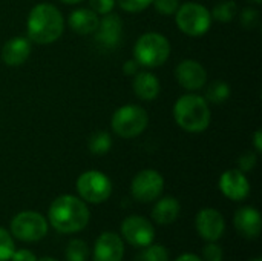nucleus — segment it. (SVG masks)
<instances>
[{
  "instance_id": "2",
  "label": "nucleus",
  "mask_w": 262,
  "mask_h": 261,
  "mask_svg": "<svg viewBox=\"0 0 262 261\" xmlns=\"http://www.w3.org/2000/svg\"><path fill=\"white\" fill-rule=\"evenodd\" d=\"M64 29V18L58 8L51 3L35 5L26 22L28 38L38 45H49L58 40Z\"/></svg>"
},
{
  "instance_id": "40",
  "label": "nucleus",
  "mask_w": 262,
  "mask_h": 261,
  "mask_svg": "<svg viewBox=\"0 0 262 261\" xmlns=\"http://www.w3.org/2000/svg\"><path fill=\"white\" fill-rule=\"evenodd\" d=\"M250 261H262L261 258H253V260H250Z\"/></svg>"
},
{
  "instance_id": "37",
  "label": "nucleus",
  "mask_w": 262,
  "mask_h": 261,
  "mask_svg": "<svg viewBox=\"0 0 262 261\" xmlns=\"http://www.w3.org/2000/svg\"><path fill=\"white\" fill-rule=\"evenodd\" d=\"M63 3H68V5H75V3H80L83 0H61Z\"/></svg>"
},
{
  "instance_id": "1",
  "label": "nucleus",
  "mask_w": 262,
  "mask_h": 261,
  "mask_svg": "<svg viewBox=\"0 0 262 261\" xmlns=\"http://www.w3.org/2000/svg\"><path fill=\"white\" fill-rule=\"evenodd\" d=\"M48 218L60 234H75L88 226L91 214L86 203L78 197L60 195L51 203Z\"/></svg>"
},
{
  "instance_id": "30",
  "label": "nucleus",
  "mask_w": 262,
  "mask_h": 261,
  "mask_svg": "<svg viewBox=\"0 0 262 261\" xmlns=\"http://www.w3.org/2000/svg\"><path fill=\"white\" fill-rule=\"evenodd\" d=\"M203 257L206 261H223L224 260V254L220 245H216L215 242H209L204 249H203Z\"/></svg>"
},
{
  "instance_id": "15",
  "label": "nucleus",
  "mask_w": 262,
  "mask_h": 261,
  "mask_svg": "<svg viewBox=\"0 0 262 261\" xmlns=\"http://www.w3.org/2000/svg\"><path fill=\"white\" fill-rule=\"evenodd\" d=\"M124 243L115 232H103L94 246V261H121Z\"/></svg>"
},
{
  "instance_id": "13",
  "label": "nucleus",
  "mask_w": 262,
  "mask_h": 261,
  "mask_svg": "<svg viewBox=\"0 0 262 261\" xmlns=\"http://www.w3.org/2000/svg\"><path fill=\"white\" fill-rule=\"evenodd\" d=\"M123 37V22L117 14H104L95 29V40L106 49L117 48Z\"/></svg>"
},
{
  "instance_id": "5",
  "label": "nucleus",
  "mask_w": 262,
  "mask_h": 261,
  "mask_svg": "<svg viewBox=\"0 0 262 261\" xmlns=\"http://www.w3.org/2000/svg\"><path fill=\"white\" fill-rule=\"evenodd\" d=\"M149 123V115L138 105H124L118 108L111 120L112 131L121 138H134L140 135Z\"/></svg>"
},
{
  "instance_id": "33",
  "label": "nucleus",
  "mask_w": 262,
  "mask_h": 261,
  "mask_svg": "<svg viewBox=\"0 0 262 261\" xmlns=\"http://www.w3.org/2000/svg\"><path fill=\"white\" fill-rule=\"evenodd\" d=\"M11 261H37L34 252L28 251V249H18V251H14Z\"/></svg>"
},
{
  "instance_id": "35",
  "label": "nucleus",
  "mask_w": 262,
  "mask_h": 261,
  "mask_svg": "<svg viewBox=\"0 0 262 261\" xmlns=\"http://www.w3.org/2000/svg\"><path fill=\"white\" fill-rule=\"evenodd\" d=\"M253 145H255V149L258 151V152H261L262 151V131H256L255 132V135H253Z\"/></svg>"
},
{
  "instance_id": "16",
  "label": "nucleus",
  "mask_w": 262,
  "mask_h": 261,
  "mask_svg": "<svg viewBox=\"0 0 262 261\" xmlns=\"http://www.w3.org/2000/svg\"><path fill=\"white\" fill-rule=\"evenodd\" d=\"M233 225L241 237L247 240H255L261 234V214L255 208L244 206L235 212Z\"/></svg>"
},
{
  "instance_id": "6",
  "label": "nucleus",
  "mask_w": 262,
  "mask_h": 261,
  "mask_svg": "<svg viewBox=\"0 0 262 261\" xmlns=\"http://www.w3.org/2000/svg\"><path fill=\"white\" fill-rule=\"evenodd\" d=\"M175 20L178 28L190 37H200L206 34L212 25L210 11L195 2L181 5L175 12Z\"/></svg>"
},
{
  "instance_id": "10",
  "label": "nucleus",
  "mask_w": 262,
  "mask_h": 261,
  "mask_svg": "<svg viewBox=\"0 0 262 261\" xmlns=\"http://www.w3.org/2000/svg\"><path fill=\"white\" fill-rule=\"evenodd\" d=\"M121 235L129 245L135 248H146L152 245L155 229L147 218L141 215H130L121 223Z\"/></svg>"
},
{
  "instance_id": "22",
  "label": "nucleus",
  "mask_w": 262,
  "mask_h": 261,
  "mask_svg": "<svg viewBox=\"0 0 262 261\" xmlns=\"http://www.w3.org/2000/svg\"><path fill=\"white\" fill-rule=\"evenodd\" d=\"M88 148L95 155H104L112 148V137L106 131H97L94 132L88 140Z\"/></svg>"
},
{
  "instance_id": "31",
  "label": "nucleus",
  "mask_w": 262,
  "mask_h": 261,
  "mask_svg": "<svg viewBox=\"0 0 262 261\" xmlns=\"http://www.w3.org/2000/svg\"><path fill=\"white\" fill-rule=\"evenodd\" d=\"M89 5L95 14L104 15V14L112 12V9L115 6V0H89Z\"/></svg>"
},
{
  "instance_id": "14",
  "label": "nucleus",
  "mask_w": 262,
  "mask_h": 261,
  "mask_svg": "<svg viewBox=\"0 0 262 261\" xmlns=\"http://www.w3.org/2000/svg\"><path fill=\"white\" fill-rule=\"evenodd\" d=\"M220 189L227 198L233 202H243L250 194V183L243 171L229 169L220 178Z\"/></svg>"
},
{
  "instance_id": "25",
  "label": "nucleus",
  "mask_w": 262,
  "mask_h": 261,
  "mask_svg": "<svg viewBox=\"0 0 262 261\" xmlns=\"http://www.w3.org/2000/svg\"><path fill=\"white\" fill-rule=\"evenodd\" d=\"M140 261H169V251L161 245H149L140 255Z\"/></svg>"
},
{
  "instance_id": "38",
  "label": "nucleus",
  "mask_w": 262,
  "mask_h": 261,
  "mask_svg": "<svg viewBox=\"0 0 262 261\" xmlns=\"http://www.w3.org/2000/svg\"><path fill=\"white\" fill-rule=\"evenodd\" d=\"M37 261H57V260H54V258H51V257H43V258H40V260H37Z\"/></svg>"
},
{
  "instance_id": "32",
  "label": "nucleus",
  "mask_w": 262,
  "mask_h": 261,
  "mask_svg": "<svg viewBox=\"0 0 262 261\" xmlns=\"http://www.w3.org/2000/svg\"><path fill=\"white\" fill-rule=\"evenodd\" d=\"M256 154L255 152H252V151H247V152H244L241 157H239V160H238V165H239V171H243V172H249V171H252L253 168H255V165H256Z\"/></svg>"
},
{
  "instance_id": "34",
  "label": "nucleus",
  "mask_w": 262,
  "mask_h": 261,
  "mask_svg": "<svg viewBox=\"0 0 262 261\" xmlns=\"http://www.w3.org/2000/svg\"><path fill=\"white\" fill-rule=\"evenodd\" d=\"M138 68H140V65L137 63L135 58H134V60H127V62H124V65H123V72H124L126 75H135V74L138 72Z\"/></svg>"
},
{
  "instance_id": "39",
  "label": "nucleus",
  "mask_w": 262,
  "mask_h": 261,
  "mask_svg": "<svg viewBox=\"0 0 262 261\" xmlns=\"http://www.w3.org/2000/svg\"><path fill=\"white\" fill-rule=\"evenodd\" d=\"M249 2H252V3H256V5H259L262 0H249Z\"/></svg>"
},
{
  "instance_id": "23",
  "label": "nucleus",
  "mask_w": 262,
  "mask_h": 261,
  "mask_svg": "<svg viewBox=\"0 0 262 261\" xmlns=\"http://www.w3.org/2000/svg\"><path fill=\"white\" fill-rule=\"evenodd\" d=\"M238 14V5L233 0H223L220 3H216L213 6V9L210 11L212 18L221 22V23H227L232 22Z\"/></svg>"
},
{
  "instance_id": "4",
  "label": "nucleus",
  "mask_w": 262,
  "mask_h": 261,
  "mask_svg": "<svg viewBox=\"0 0 262 261\" xmlns=\"http://www.w3.org/2000/svg\"><path fill=\"white\" fill-rule=\"evenodd\" d=\"M170 55V43L160 32L143 34L134 46V58L140 66L158 68Z\"/></svg>"
},
{
  "instance_id": "8",
  "label": "nucleus",
  "mask_w": 262,
  "mask_h": 261,
  "mask_svg": "<svg viewBox=\"0 0 262 261\" xmlns=\"http://www.w3.org/2000/svg\"><path fill=\"white\" fill-rule=\"evenodd\" d=\"M78 195L92 205L106 202L112 194V182L100 171H86L77 180Z\"/></svg>"
},
{
  "instance_id": "19",
  "label": "nucleus",
  "mask_w": 262,
  "mask_h": 261,
  "mask_svg": "<svg viewBox=\"0 0 262 261\" xmlns=\"http://www.w3.org/2000/svg\"><path fill=\"white\" fill-rule=\"evenodd\" d=\"M132 86H134L135 95L144 102L155 100L160 95V89H161L160 80L152 72H147V71L137 72L134 77Z\"/></svg>"
},
{
  "instance_id": "29",
  "label": "nucleus",
  "mask_w": 262,
  "mask_h": 261,
  "mask_svg": "<svg viewBox=\"0 0 262 261\" xmlns=\"http://www.w3.org/2000/svg\"><path fill=\"white\" fill-rule=\"evenodd\" d=\"M155 9L163 15H173L180 8V0H154Z\"/></svg>"
},
{
  "instance_id": "7",
  "label": "nucleus",
  "mask_w": 262,
  "mask_h": 261,
  "mask_svg": "<svg viewBox=\"0 0 262 261\" xmlns=\"http://www.w3.org/2000/svg\"><path fill=\"white\" fill-rule=\"evenodd\" d=\"M11 234L25 243H35L48 234L46 218L34 211H23L11 222Z\"/></svg>"
},
{
  "instance_id": "36",
  "label": "nucleus",
  "mask_w": 262,
  "mask_h": 261,
  "mask_svg": "<svg viewBox=\"0 0 262 261\" xmlns=\"http://www.w3.org/2000/svg\"><path fill=\"white\" fill-rule=\"evenodd\" d=\"M175 261H203L198 255H195V254H183V255H180L178 258Z\"/></svg>"
},
{
  "instance_id": "28",
  "label": "nucleus",
  "mask_w": 262,
  "mask_h": 261,
  "mask_svg": "<svg viewBox=\"0 0 262 261\" xmlns=\"http://www.w3.org/2000/svg\"><path fill=\"white\" fill-rule=\"evenodd\" d=\"M121 9L127 12H140L152 5L154 0H117Z\"/></svg>"
},
{
  "instance_id": "18",
  "label": "nucleus",
  "mask_w": 262,
  "mask_h": 261,
  "mask_svg": "<svg viewBox=\"0 0 262 261\" xmlns=\"http://www.w3.org/2000/svg\"><path fill=\"white\" fill-rule=\"evenodd\" d=\"M68 22L74 32H77L80 35H88V34L95 32L100 17L91 8H78L71 12Z\"/></svg>"
},
{
  "instance_id": "20",
  "label": "nucleus",
  "mask_w": 262,
  "mask_h": 261,
  "mask_svg": "<svg viewBox=\"0 0 262 261\" xmlns=\"http://www.w3.org/2000/svg\"><path fill=\"white\" fill-rule=\"evenodd\" d=\"M181 205L173 197H164L157 202L152 209V218L158 225H170L180 217Z\"/></svg>"
},
{
  "instance_id": "12",
  "label": "nucleus",
  "mask_w": 262,
  "mask_h": 261,
  "mask_svg": "<svg viewBox=\"0 0 262 261\" xmlns=\"http://www.w3.org/2000/svg\"><path fill=\"white\" fill-rule=\"evenodd\" d=\"M175 77L178 83L187 91H198L204 88L207 82V71L204 66L192 58H186L178 63L175 69Z\"/></svg>"
},
{
  "instance_id": "11",
  "label": "nucleus",
  "mask_w": 262,
  "mask_h": 261,
  "mask_svg": "<svg viewBox=\"0 0 262 261\" xmlns=\"http://www.w3.org/2000/svg\"><path fill=\"white\" fill-rule=\"evenodd\" d=\"M196 232L206 242H218L226 231V222L220 211L207 208L198 212L195 220Z\"/></svg>"
},
{
  "instance_id": "9",
  "label": "nucleus",
  "mask_w": 262,
  "mask_h": 261,
  "mask_svg": "<svg viewBox=\"0 0 262 261\" xmlns=\"http://www.w3.org/2000/svg\"><path fill=\"white\" fill-rule=\"evenodd\" d=\"M164 189V178L155 169H144L138 172L130 185V192L135 200L141 203H150L157 200Z\"/></svg>"
},
{
  "instance_id": "3",
  "label": "nucleus",
  "mask_w": 262,
  "mask_h": 261,
  "mask_svg": "<svg viewBox=\"0 0 262 261\" xmlns=\"http://www.w3.org/2000/svg\"><path fill=\"white\" fill-rule=\"evenodd\" d=\"M173 118L187 132H203L209 128L212 118L209 102L198 94L181 95L173 105Z\"/></svg>"
},
{
  "instance_id": "21",
  "label": "nucleus",
  "mask_w": 262,
  "mask_h": 261,
  "mask_svg": "<svg viewBox=\"0 0 262 261\" xmlns=\"http://www.w3.org/2000/svg\"><path fill=\"white\" fill-rule=\"evenodd\" d=\"M230 97V85L224 80L212 82L206 89V100L215 105H221L227 102Z\"/></svg>"
},
{
  "instance_id": "27",
  "label": "nucleus",
  "mask_w": 262,
  "mask_h": 261,
  "mask_svg": "<svg viewBox=\"0 0 262 261\" xmlns=\"http://www.w3.org/2000/svg\"><path fill=\"white\" fill-rule=\"evenodd\" d=\"M241 25L246 29H253L259 25V11L255 8H246L241 12Z\"/></svg>"
},
{
  "instance_id": "24",
  "label": "nucleus",
  "mask_w": 262,
  "mask_h": 261,
  "mask_svg": "<svg viewBox=\"0 0 262 261\" xmlns=\"http://www.w3.org/2000/svg\"><path fill=\"white\" fill-rule=\"evenodd\" d=\"M89 248L83 240H71L66 246V260L68 261H88Z\"/></svg>"
},
{
  "instance_id": "17",
  "label": "nucleus",
  "mask_w": 262,
  "mask_h": 261,
  "mask_svg": "<svg viewBox=\"0 0 262 261\" xmlns=\"http://www.w3.org/2000/svg\"><path fill=\"white\" fill-rule=\"evenodd\" d=\"M31 40L26 37H12L9 38L0 52V58L6 66H20L31 55Z\"/></svg>"
},
{
  "instance_id": "26",
  "label": "nucleus",
  "mask_w": 262,
  "mask_h": 261,
  "mask_svg": "<svg viewBox=\"0 0 262 261\" xmlns=\"http://www.w3.org/2000/svg\"><path fill=\"white\" fill-rule=\"evenodd\" d=\"M14 251H15V245L11 234L6 229L0 228V261L11 260Z\"/></svg>"
}]
</instances>
